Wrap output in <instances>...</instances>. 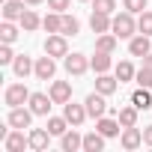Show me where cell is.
<instances>
[{
    "label": "cell",
    "mask_w": 152,
    "mask_h": 152,
    "mask_svg": "<svg viewBox=\"0 0 152 152\" xmlns=\"http://www.w3.org/2000/svg\"><path fill=\"white\" fill-rule=\"evenodd\" d=\"M104 140H107V137H104L99 128H96V131H87V134H84V152H102V149H104Z\"/></svg>",
    "instance_id": "7402d4cb"
},
{
    "label": "cell",
    "mask_w": 152,
    "mask_h": 152,
    "mask_svg": "<svg viewBox=\"0 0 152 152\" xmlns=\"http://www.w3.org/2000/svg\"><path fill=\"white\" fill-rule=\"evenodd\" d=\"M33 75H36L39 81H51L54 75H57V57H51V54L39 57V60H36V69H33Z\"/></svg>",
    "instance_id": "8fae6325"
},
{
    "label": "cell",
    "mask_w": 152,
    "mask_h": 152,
    "mask_svg": "<svg viewBox=\"0 0 152 152\" xmlns=\"http://www.w3.org/2000/svg\"><path fill=\"white\" fill-rule=\"evenodd\" d=\"M30 96H33V93H30L24 84H9L6 93H3V102H6V107H21V104L30 102Z\"/></svg>",
    "instance_id": "7a4b0ae2"
},
{
    "label": "cell",
    "mask_w": 152,
    "mask_h": 152,
    "mask_svg": "<svg viewBox=\"0 0 152 152\" xmlns=\"http://www.w3.org/2000/svg\"><path fill=\"white\" fill-rule=\"evenodd\" d=\"M72 6V0H48V9H54V12H66Z\"/></svg>",
    "instance_id": "8d00e7d4"
},
{
    "label": "cell",
    "mask_w": 152,
    "mask_h": 152,
    "mask_svg": "<svg viewBox=\"0 0 152 152\" xmlns=\"http://www.w3.org/2000/svg\"><path fill=\"white\" fill-rule=\"evenodd\" d=\"M18 24H21V30H24V33H33V30H39V27H42V18L33 12V6H27Z\"/></svg>",
    "instance_id": "cb8c5ba5"
},
{
    "label": "cell",
    "mask_w": 152,
    "mask_h": 152,
    "mask_svg": "<svg viewBox=\"0 0 152 152\" xmlns=\"http://www.w3.org/2000/svg\"><path fill=\"white\" fill-rule=\"evenodd\" d=\"M131 104H134L137 110H149V107H152V93H149V87H137V90L131 93Z\"/></svg>",
    "instance_id": "603a6c76"
},
{
    "label": "cell",
    "mask_w": 152,
    "mask_h": 152,
    "mask_svg": "<svg viewBox=\"0 0 152 152\" xmlns=\"http://www.w3.org/2000/svg\"><path fill=\"white\" fill-rule=\"evenodd\" d=\"M152 36H146V33H134L131 39H128V54L131 57H146L149 51H152V42H149Z\"/></svg>",
    "instance_id": "7c38bea8"
},
{
    "label": "cell",
    "mask_w": 152,
    "mask_h": 152,
    "mask_svg": "<svg viewBox=\"0 0 152 152\" xmlns=\"http://www.w3.org/2000/svg\"><path fill=\"white\" fill-rule=\"evenodd\" d=\"M96 90H99L102 96H113V93L119 90V78H116V75H107V72H102L99 78H96Z\"/></svg>",
    "instance_id": "ac0fdd59"
},
{
    "label": "cell",
    "mask_w": 152,
    "mask_h": 152,
    "mask_svg": "<svg viewBox=\"0 0 152 152\" xmlns=\"http://www.w3.org/2000/svg\"><path fill=\"white\" fill-rule=\"evenodd\" d=\"M93 9H99V12H107V15H113V12H116V0H93Z\"/></svg>",
    "instance_id": "d590c367"
},
{
    "label": "cell",
    "mask_w": 152,
    "mask_h": 152,
    "mask_svg": "<svg viewBox=\"0 0 152 152\" xmlns=\"http://www.w3.org/2000/svg\"><path fill=\"white\" fill-rule=\"evenodd\" d=\"M27 107H30L36 116H51L54 99H51V93H48V96H45V93H33V96H30V102H27Z\"/></svg>",
    "instance_id": "ba28073f"
},
{
    "label": "cell",
    "mask_w": 152,
    "mask_h": 152,
    "mask_svg": "<svg viewBox=\"0 0 152 152\" xmlns=\"http://www.w3.org/2000/svg\"><path fill=\"white\" fill-rule=\"evenodd\" d=\"M110 21H113V15L93 9V15H90V30H93L96 36H99V33H110Z\"/></svg>",
    "instance_id": "5bb4252c"
},
{
    "label": "cell",
    "mask_w": 152,
    "mask_h": 152,
    "mask_svg": "<svg viewBox=\"0 0 152 152\" xmlns=\"http://www.w3.org/2000/svg\"><path fill=\"white\" fill-rule=\"evenodd\" d=\"M69 36H63V33H48V39H45V54H51V57H66L69 54V42H66Z\"/></svg>",
    "instance_id": "52a82bcc"
},
{
    "label": "cell",
    "mask_w": 152,
    "mask_h": 152,
    "mask_svg": "<svg viewBox=\"0 0 152 152\" xmlns=\"http://www.w3.org/2000/svg\"><path fill=\"white\" fill-rule=\"evenodd\" d=\"M51 131L48 128H30V149L33 152H45L48 149V143H51Z\"/></svg>",
    "instance_id": "e0dca14e"
},
{
    "label": "cell",
    "mask_w": 152,
    "mask_h": 152,
    "mask_svg": "<svg viewBox=\"0 0 152 152\" xmlns=\"http://www.w3.org/2000/svg\"><path fill=\"white\" fill-rule=\"evenodd\" d=\"M96 128H99L104 137H116L122 125H119V119H113V116H107V113H104V116H99V119H96Z\"/></svg>",
    "instance_id": "44dd1931"
},
{
    "label": "cell",
    "mask_w": 152,
    "mask_h": 152,
    "mask_svg": "<svg viewBox=\"0 0 152 152\" xmlns=\"http://www.w3.org/2000/svg\"><path fill=\"white\" fill-rule=\"evenodd\" d=\"M15 57H18V54L12 51V45H6V42L0 45V66H12V63H15Z\"/></svg>",
    "instance_id": "836d02e7"
},
{
    "label": "cell",
    "mask_w": 152,
    "mask_h": 152,
    "mask_svg": "<svg viewBox=\"0 0 152 152\" xmlns=\"http://www.w3.org/2000/svg\"><path fill=\"white\" fill-rule=\"evenodd\" d=\"M119 143H122V149H128V152L140 149V146H143V128H137V125H128V128H122V134H119Z\"/></svg>",
    "instance_id": "30bf717a"
},
{
    "label": "cell",
    "mask_w": 152,
    "mask_h": 152,
    "mask_svg": "<svg viewBox=\"0 0 152 152\" xmlns=\"http://www.w3.org/2000/svg\"><path fill=\"white\" fill-rule=\"evenodd\" d=\"M33 69H36V63L27 57V54H18L15 57V63H12V72H15V78H27V75H33Z\"/></svg>",
    "instance_id": "ffe728a7"
},
{
    "label": "cell",
    "mask_w": 152,
    "mask_h": 152,
    "mask_svg": "<svg viewBox=\"0 0 152 152\" xmlns=\"http://www.w3.org/2000/svg\"><path fill=\"white\" fill-rule=\"evenodd\" d=\"M27 146H30V134H24V128H9V134L3 137L6 152H24Z\"/></svg>",
    "instance_id": "3957f363"
},
{
    "label": "cell",
    "mask_w": 152,
    "mask_h": 152,
    "mask_svg": "<svg viewBox=\"0 0 152 152\" xmlns=\"http://www.w3.org/2000/svg\"><path fill=\"white\" fill-rule=\"evenodd\" d=\"M146 3H149V0H122V9H128L131 15H140L146 9Z\"/></svg>",
    "instance_id": "e575fe53"
},
{
    "label": "cell",
    "mask_w": 152,
    "mask_h": 152,
    "mask_svg": "<svg viewBox=\"0 0 152 152\" xmlns=\"http://www.w3.org/2000/svg\"><path fill=\"white\" fill-rule=\"evenodd\" d=\"M21 27V24H18ZM18 27H15V21H6L3 18V24H0V42H6V45H12L21 33H18Z\"/></svg>",
    "instance_id": "83f0119b"
},
{
    "label": "cell",
    "mask_w": 152,
    "mask_h": 152,
    "mask_svg": "<svg viewBox=\"0 0 152 152\" xmlns=\"http://www.w3.org/2000/svg\"><path fill=\"white\" fill-rule=\"evenodd\" d=\"M45 128H48L54 137H63L72 125H69V119H66V116H48V125H45Z\"/></svg>",
    "instance_id": "4316f807"
},
{
    "label": "cell",
    "mask_w": 152,
    "mask_h": 152,
    "mask_svg": "<svg viewBox=\"0 0 152 152\" xmlns=\"http://www.w3.org/2000/svg\"><path fill=\"white\" fill-rule=\"evenodd\" d=\"M143 66H149V69H152V51H149V54L143 57Z\"/></svg>",
    "instance_id": "f35d334b"
},
{
    "label": "cell",
    "mask_w": 152,
    "mask_h": 152,
    "mask_svg": "<svg viewBox=\"0 0 152 152\" xmlns=\"http://www.w3.org/2000/svg\"><path fill=\"white\" fill-rule=\"evenodd\" d=\"M116 45H119V36H116V33H99V36H96V51H107V54H113Z\"/></svg>",
    "instance_id": "d4e9b609"
},
{
    "label": "cell",
    "mask_w": 152,
    "mask_h": 152,
    "mask_svg": "<svg viewBox=\"0 0 152 152\" xmlns=\"http://www.w3.org/2000/svg\"><path fill=\"white\" fill-rule=\"evenodd\" d=\"M81 3H93V0H81Z\"/></svg>",
    "instance_id": "60d3db41"
},
{
    "label": "cell",
    "mask_w": 152,
    "mask_h": 152,
    "mask_svg": "<svg viewBox=\"0 0 152 152\" xmlns=\"http://www.w3.org/2000/svg\"><path fill=\"white\" fill-rule=\"evenodd\" d=\"M137 107L134 104H128V107H119V113H116V119H119V125L122 128H128V125H137Z\"/></svg>",
    "instance_id": "f1b7e54d"
},
{
    "label": "cell",
    "mask_w": 152,
    "mask_h": 152,
    "mask_svg": "<svg viewBox=\"0 0 152 152\" xmlns=\"http://www.w3.org/2000/svg\"><path fill=\"white\" fill-rule=\"evenodd\" d=\"M33 116H36V113H33L30 107H24V104H21V107H9V116H6V122H9L12 128H30Z\"/></svg>",
    "instance_id": "9c48e42d"
},
{
    "label": "cell",
    "mask_w": 152,
    "mask_h": 152,
    "mask_svg": "<svg viewBox=\"0 0 152 152\" xmlns=\"http://www.w3.org/2000/svg\"><path fill=\"white\" fill-rule=\"evenodd\" d=\"M63 116L69 119V125H75V128H81L84 122H87V104H75V102H66L63 104Z\"/></svg>",
    "instance_id": "8992f818"
},
{
    "label": "cell",
    "mask_w": 152,
    "mask_h": 152,
    "mask_svg": "<svg viewBox=\"0 0 152 152\" xmlns=\"http://www.w3.org/2000/svg\"><path fill=\"white\" fill-rule=\"evenodd\" d=\"M42 30H45V33H60V30H63V12H54V9H51V12L42 18Z\"/></svg>",
    "instance_id": "484cf974"
},
{
    "label": "cell",
    "mask_w": 152,
    "mask_h": 152,
    "mask_svg": "<svg viewBox=\"0 0 152 152\" xmlns=\"http://www.w3.org/2000/svg\"><path fill=\"white\" fill-rule=\"evenodd\" d=\"M24 9H27L24 0H3V18L6 21H21Z\"/></svg>",
    "instance_id": "d6986e66"
},
{
    "label": "cell",
    "mask_w": 152,
    "mask_h": 152,
    "mask_svg": "<svg viewBox=\"0 0 152 152\" xmlns=\"http://www.w3.org/2000/svg\"><path fill=\"white\" fill-rule=\"evenodd\" d=\"M63 66H66V72L72 75V78H81V75H87V69H90V60L84 54H66Z\"/></svg>",
    "instance_id": "5b68a950"
},
{
    "label": "cell",
    "mask_w": 152,
    "mask_h": 152,
    "mask_svg": "<svg viewBox=\"0 0 152 152\" xmlns=\"http://www.w3.org/2000/svg\"><path fill=\"white\" fill-rule=\"evenodd\" d=\"M63 36H78L81 33V21L75 18V15H69V12H63V30H60Z\"/></svg>",
    "instance_id": "4dcf8cb0"
},
{
    "label": "cell",
    "mask_w": 152,
    "mask_h": 152,
    "mask_svg": "<svg viewBox=\"0 0 152 152\" xmlns=\"http://www.w3.org/2000/svg\"><path fill=\"white\" fill-rule=\"evenodd\" d=\"M110 33H116L119 39H131V36L137 33V18H134L128 9H122V12H113V21H110Z\"/></svg>",
    "instance_id": "6da1fadb"
},
{
    "label": "cell",
    "mask_w": 152,
    "mask_h": 152,
    "mask_svg": "<svg viewBox=\"0 0 152 152\" xmlns=\"http://www.w3.org/2000/svg\"><path fill=\"white\" fill-rule=\"evenodd\" d=\"M116 78H119V84H125V81H134V75H137V69L131 66V60H122V63H116Z\"/></svg>",
    "instance_id": "f546056e"
},
{
    "label": "cell",
    "mask_w": 152,
    "mask_h": 152,
    "mask_svg": "<svg viewBox=\"0 0 152 152\" xmlns=\"http://www.w3.org/2000/svg\"><path fill=\"white\" fill-rule=\"evenodd\" d=\"M27 6H39V3H45V0H24Z\"/></svg>",
    "instance_id": "ab89813d"
},
{
    "label": "cell",
    "mask_w": 152,
    "mask_h": 152,
    "mask_svg": "<svg viewBox=\"0 0 152 152\" xmlns=\"http://www.w3.org/2000/svg\"><path fill=\"white\" fill-rule=\"evenodd\" d=\"M84 104H87V113L93 116V119H99V116H104L110 107H107V96H102L99 90H93L87 99H84Z\"/></svg>",
    "instance_id": "277c9868"
},
{
    "label": "cell",
    "mask_w": 152,
    "mask_h": 152,
    "mask_svg": "<svg viewBox=\"0 0 152 152\" xmlns=\"http://www.w3.org/2000/svg\"><path fill=\"white\" fill-rule=\"evenodd\" d=\"M137 33L152 36V9H143V12L137 15Z\"/></svg>",
    "instance_id": "1f68e13d"
},
{
    "label": "cell",
    "mask_w": 152,
    "mask_h": 152,
    "mask_svg": "<svg viewBox=\"0 0 152 152\" xmlns=\"http://www.w3.org/2000/svg\"><path fill=\"white\" fill-rule=\"evenodd\" d=\"M90 69H93L96 75L110 72V69H113V54H107V51H96V54L90 57Z\"/></svg>",
    "instance_id": "9a60e30c"
},
{
    "label": "cell",
    "mask_w": 152,
    "mask_h": 152,
    "mask_svg": "<svg viewBox=\"0 0 152 152\" xmlns=\"http://www.w3.org/2000/svg\"><path fill=\"white\" fill-rule=\"evenodd\" d=\"M60 146H63V152H78V149H84V134L72 125V128L60 137Z\"/></svg>",
    "instance_id": "4fadbf2b"
},
{
    "label": "cell",
    "mask_w": 152,
    "mask_h": 152,
    "mask_svg": "<svg viewBox=\"0 0 152 152\" xmlns=\"http://www.w3.org/2000/svg\"><path fill=\"white\" fill-rule=\"evenodd\" d=\"M48 93H51L54 104H66V102H72V84H69V81H54Z\"/></svg>",
    "instance_id": "2e32d148"
},
{
    "label": "cell",
    "mask_w": 152,
    "mask_h": 152,
    "mask_svg": "<svg viewBox=\"0 0 152 152\" xmlns=\"http://www.w3.org/2000/svg\"><path fill=\"white\" fill-rule=\"evenodd\" d=\"M134 81H137V87H149V90H152V69H149V66L137 69V75H134Z\"/></svg>",
    "instance_id": "d6a6232c"
},
{
    "label": "cell",
    "mask_w": 152,
    "mask_h": 152,
    "mask_svg": "<svg viewBox=\"0 0 152 152\" xmlns=\"http://www.w3.org/2000/svg\"><path fill=\"white\" fill-rule=\"evenodd\" d=\"M143 143L152 146V125H143Z\"/></svg>",
    "instance_id": "74e56055"
}]
</instances>
